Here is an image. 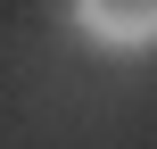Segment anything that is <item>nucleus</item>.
Returning <instances> with one entry per match:
<instances>
[{"instance_id": "1", "label": "nucleus", "mask_w": 157, "mask_h": 149, "mask_svg": "<svg viewBox=\"0 0 157 149\" xmlns=\"http://www.w3.org/2000/svg\"><path fill=\"white\" fill-rule=\"evenodd\" d=\"M66 17H75L99 50H124V58L157 50V0H66Z\"/></svg>"}]
</instances>
